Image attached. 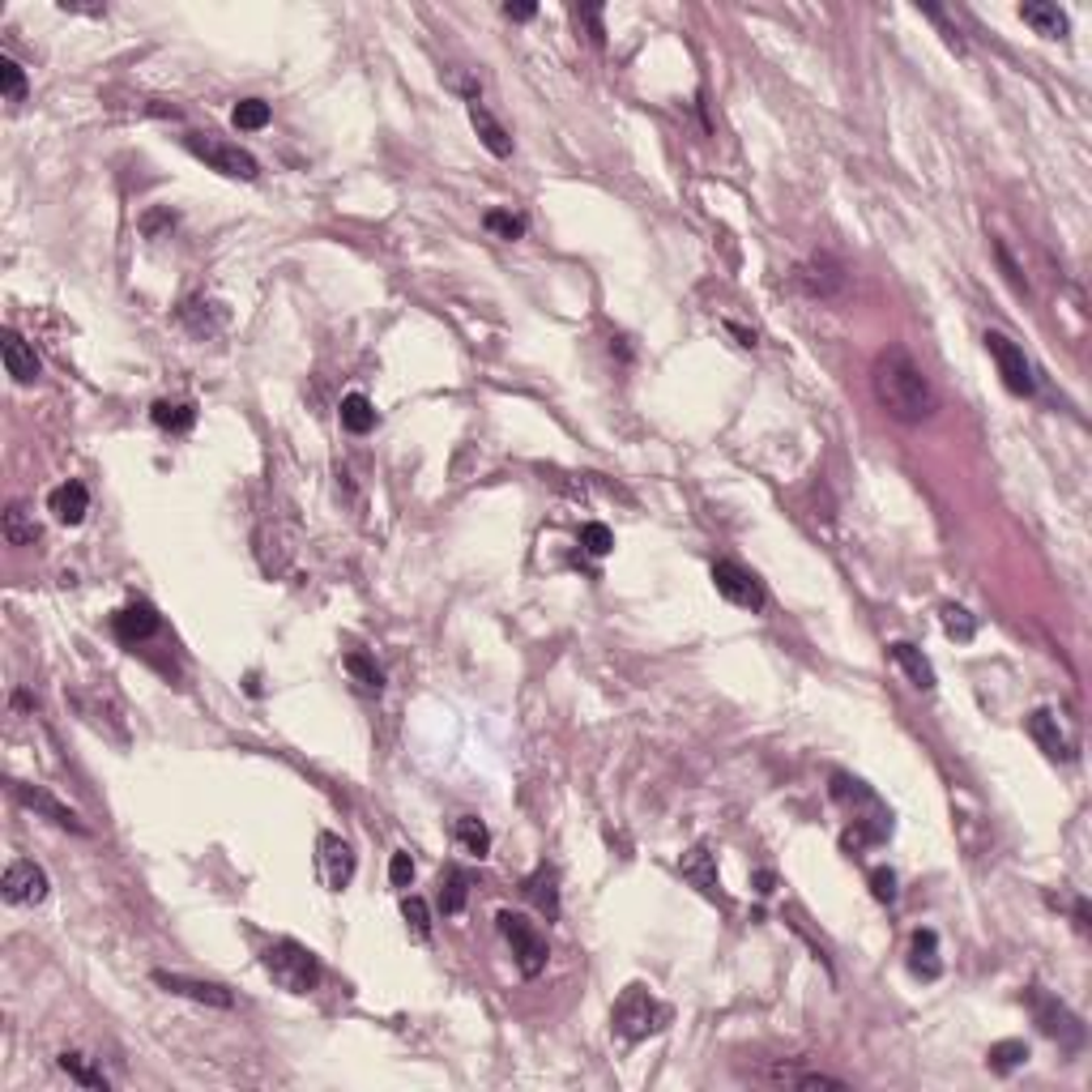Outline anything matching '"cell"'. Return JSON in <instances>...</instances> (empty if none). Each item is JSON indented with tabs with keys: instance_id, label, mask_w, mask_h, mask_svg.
<instances>
[{
	"instance_id": "obj_21",
	"label": "cell",
	"mask_w": 1092,
	"mask_h": 1092,
	"mask_svg": "<svg viewBox=\"0 0 1092 1092\" xmlns=\"http://www.w3.org/2000/svg\"><path fill=\"white\" fill-rule=\"evenodd\" d=\"M909 973L922 977V981H935V977L943 973L939 935H935V930H914V939H909Z\"/></svg>"
},
{
	"instance_id": "obj_14",
	"label": "cell",
	"mask_w": 1092,
	"mask_h": 1092,
	"mask_svg": "<svg viewBox=\"0 0 1092 1092\" xmlns=\"http://www.w3.org/2000/svg\"><path fill=\"white\" fill-rule=\"evenodd\" d=\"M320 876H324V884H330L334 892H342L355 880V853L334 832H320Z\"/></svg>"
},
{
	"instance_id": "obj_34",
	"label": "cell",
	"mask_w": 1092,
	"mask_h": 1092,
	"mask_svg": "<svg viewBox=\"0 0 1092 1092\" xmlns=\"http://www.w3.org/2000/svg\"><path fill=\"white\" fill-rule=\"evenodd\" d=\"M209 307H218V303H201V299H188L184 307H180V324H188V330L196 334V338H209L218 324L223 320H209Z\"/></svg>"
},
{
	"instance_id": "obj_4",
	"label": "cell",
	"mask_w": 1092,
	"mask_h": 1092,
	"mask_svg": "<svg viewBox=\"0 0 1092 1092\" xmlns=\"http://www.w3.org/2000/svg\"><path fill=\"white\" fill-rule=\"evenodd\" d=\"M265 973L278 981L286 995H312L316 981H320V960L295 943V939H278L269 952H265Z\"/></svg>"
},
{
	"instance_id": "obj_5",
	"label": "cell",
	"mask_w": 1092,
	"mask_h": 1092,
	"mask_svg": "<svg viewBox=\"0 0 1092 1092\" xmlns=\"http://www.w3.org/2000/svg\"><path fill=\"white\" fill-rule=\"evenodd\" d=\"M184 146L209 167V171H218V175H227V180H257L261 175V163L248 154V150H240V146H231V142H218V137H209V133H188L184 137Z\"/></svg>"
},
{
	"instance_id": "obj_39",
	"label": "cell",
	"mask_w": 1092,
	"mask_h": 1092,
	"mask_svg": "<svg viewBox=\"0 0 1092 1092\" xmlns=\"http://www.w3.org/2000/svg\"><path fill=\"white\" fill-rule=\"evenodd\" d=\"M572 22L589 31V43H594V48H606V26H602V10H598V5H577V10H572Z\"/></svg>"
},
{
	"instance_id": "obj_6",
	"label": "cell",
	"mask_w": 1092,
	"mask_h": 1092,
	"mask_svg": "<svg viewBox=\"0 0 1092 1092\" xmlns=\"http://www.w3.org/2000/svg\"><path fill=\"white\" fill-rule=\"evenodd\" d=\"M495 922H500V935L508 939V947H512V956H516L521 977H538V973L546 968V960H551V947H546V939L538 935V926L525 922V918L512 914V909H500Z\"/></svg>"
},
{
	"instance_id": "obj_12",
	"label": "cell",
	"mask_w": 1092,
	"mask_h": 1092,
	"mask_svg": "<svg viewBox=\"0 0 1092 1092\" xmlns=\"http://www.w3.org/2000/svg\"><path fill=\"white\" fill-rule=\"evenodd\" d=\"M154 986H163L167 995H180V999L205 1003V1008H236V995H231L227 986H218V981H196V977H184V973H167V968H158V973H154Z\"/></svg>"
},
{
	"instance_id": "obj_24",
	"label": "cell",
	"mask_w": 1092,
	"mask_h": 1092,
	"mask_svg": "<svg viewBox=\"0 0 1092 1092\" xmlns=\"http://www.w3.org/2000/svg\"><path fill=\"white\" fill-rule=\"evenodd\" d=\"M43 538V529L35 525V512L26 504H10L5 512V542L10 546H35Z\"/></svg>"
},
{
	"instance_id": "obj_37",
	"label": "cell",
	"mask_w": 1092,
	"mask_h": 1092,
	"mask_svg": "<svg viewBox=\"0 0 1092 1092\" xmlns=\"http://www.w3.org/2000/svg\"><path fill=\"white\" fill-rule=\"evenodd\" d=\"M581 546H585L589 556H598V560H602V556H610V551H615V533H610L602 521H589V525H581Z\"/></svg>"
},
{
	"instance_id": "obj_18",
	"label": "cell",
	"mask_w": 1092,
	"mask_h": 1092,
	"mask_svg": "<svg viewBox=\"0 0 1092 1092\" xmlns=\"http://www.w3.org/2000/svg\"><path fill=\"white\" fill-rule=\"evenodd\" d=\"M888 658L905 671V679H909L914 688H922V692H930V688H935V666L926 662V653H922L918 644L897 640V644H888Z\"/></svg>"
},
{
	"instance_id": "obj_40",
	"label": "cell",
	"mask_w": 1092,
	"mask_h": 1092,
	"mask_svg": "<svg viewBox=\"0 0 1092 1092\" xmlns=\"http://www.w3.org/2000/svg\"><path fill=\"white\" fill-rule=\"evenodd\" d=\"M487 231H495V236H504V240H521V236H525V218H516V213H508V209H491V213H487Z\"/></svg>"
},
{
	"instance_id": "obj_42",
	"label": "cell",
	"mask_w": 1092,
	"mask_h": 1092,
	"mask_svg": "<svg viewBox=\"0 0 1092 1092\" xmlns=\"http://www.w3.org/2000/svg\"><path fill=\"white\" fill-rule=\"evenodd\" d=\"M389 884L393 888H410L414 884V858L401 849V853H393V862H389Z\"/></svg>"
},
{
	"instance_id": "obj_32",
	"label": "cell",
	"mask_w": 1092,
	"mask_h": 1092,
	"mask_svg": "<svg viewBox=\"0 0 1092 1092\" xmlns=\"http://www.w3.org/2000/svg\"><path fill=\"white\" fill-rule=\"evenodd\" d=\"M231 120H236V129H240V133H261V129L269 125V102H261V98H244V102H236Z\"/></svg>"
},
{
	"instance_id": "obj_1",
	"label": "cell",
	"mask_w": 1092,
	"mask_h": 1092,
	"mask_svg": "<svg viewBox=\"0 0 1092 1092\" xmlns=\"http://www.w3.org/2000/svg\"><path fill=\"white\" fill-rule=\"evenodd\" d=\"M870 389H876V401L897 418V422H926L939 410L935 384L922 372V363L901 351L888 346L876 355V368H870Z\"/></svg>"
},
{
	"instance_id": "obj_15",
	"label": "cell",
	"mask_w": 1092,
	"mask_h": 1092,
	"mask_svg": "<svg viewBox=\"0 0 1092 1092\" xmlns=\"http://www.w3.org/2000/svg\"><path fill=\"white\" fill-rule=\"evenodd\" d=\"M1029 734L1037 738V747H1041L1050 759H1071V755H1075L1071 738L1062 734V726H1058V717H1054L1050 709H1037V713H1029Z\"/></svg>"
},
{
	"instance_id": "obj_10",
	"label": "cell",
	"mask_w": 1092,
	"mask_h": 1092,
	"mask_svg": "<svg viewBox=\"0 0 1092 1092\" xmlns=\"http://www.w3.org/2000/svg\"><path fill=\"white\" fill-rule=\"evenodd\" d=\"M713 585H717V594H721L726 602H734V606H747V610H759V606H764V585L755 581V572H747V568L734 564V560H717V564H713Z\"/></svg>"
},
{
	"instance_id": "obj_17",
	"label": "cell",
	"mask_w": 1092,
	"mask_h": 1092,
	"mask_svg": "<svg viewBox=\"0 0 1092 1092\" xmlns=\"http://www.w3.org/2000/svg\"><path fill=\"white\" fill-rule=\"evenodd\" d=\"M158 627H163V619H158V610H154L150 602H129V606L116 615V636L129 640V644L150 640Z\"/></svg>"
},
{
	"instance_id": "obj_8",
	"label": "cell",
	"mask_w": 1092,
	"mask_h": 1092,
	"mask_svg": "<svg viewBox=\"0 0 1092 1092\" xmlns=\"http://www.w3.org/2000/svg\"><path fill=\"white\" fill-rule=\"evenodd\" d=\"M845 282H849L845 265H841L836 257H828V252H820V257H811V261H803V265L794 269V286H798L803 295H811V299H841V295H845Z\"/></svg>"
},
{
	"instance_id": "obj_38",
	"label": "cell",
	"mask_w": 1092,
	"mask_h": 1092,
	"mask_svg": "<svg viewBox=\"0 0 1092 1092\" xmlns=\"http://www.w3.org/2000/svg\"><path fill=\"white\" fill-rule=\"evenodd\" d=\"M401 918H406V926L414 930V939H427V935H431V914H427V901H422V897H406V901H401Z\"/></svg>"
},
{
	"instance_id": "obj_33",
	"label": "cell",
	"mask_w": 1092,
	"mask_h": 1092,
	"mask_svg": "<svg viewBox=\"0 0 1092 1092\" xmlns=\"http://www.w3.org/2000/svg\"><path fill=\"white\" fill-rule=\"evenodd\" d=\"M986 1062H991V1071L1008 1075V1071H1016L1020 1062H1029V1046H1024V1041H995L991 1054H986Z\"/></svg>"
},
{
	"instance_id": "obj_7",
	"label": "cell",
	"mask_w": 1092,
	"mask_h": 1092,
	"mask_svg": "<svg viewBox=\"0 0 1092 1092\" xmlns=\"http://www.w3.org/2000/svg\"><path fill=\"white\" fill-rule=\"evenodd\" d=\"M986 351H991V359H995V368H999V376H1003L1008 393L1029 397V393L1037 389V380H1033V363L1024 359V351H1020L1008 334L991 330V334H986Z\"/></svg>"
},
{
	"instance_id": "obj_31",
	"label": "cell",
	"mask_w": 1092,
	"mask_h": 1092,
	"mask_svg": "<svg viewBox=\"0 0 1092 1092\" xmlns=\"http://www.w3.org/2000/svg\"><path fill=\"white\" fill-rule=\"evenodd\" d=\"M150 418H154L163 431H188V427L196 422V410H192V401H158V406L150 410Z\"/></svg>"
},
{
	"instance_id": "obj_16",
	"label": "cell",
	"mask_w": 1092,
	"mask_h": 1092,
	"mask_svg": "<svg viewBox=\"0 0 1092 1092\" xmlns=\"http://www.w3.org/2000/svg\"><path fill=\"white\" fill-rule=\"evenodd\" d=\"M0 359H5V372L18 380V384H35L39 380V355L26 346V338L22 334H5V342H0Z\"/></svg>"
},
{
	"instance_id": "obj_13",
	"label": "cell",
	"mask_w": 1092,
	"mask_h": 1092,
	"mask_svg": "<svg viewBox=\"0 0 1092 1092\" xmlns=\"http://www.w3.org/2000/svg\"><path fill=\"white\" fill-rule=\"evenodd\" d=\"M10 790H14V798H18L26 811H35V815L52 820L56 828H69V832H77V836H86V832H90V828L81 824V815H77L73 807H64L60 798H52L48 790H39V786H26V782H14Z\"/></svg>"
},
{
	"instance_id": "obj_9",
	"label": "cell",
	"mask_w": 1092,
	"mask_h": 1092,
	"mask_svg": "<svg viewBox=\"0 0 1092 1092\" xmlns=\"http://www.w3.org/2000/svg\"><path fill=\"white\" fill-rule=\"evenodd\" d=\"M1029 1008H1033V1016H1037V1024H1041L1046 1037H1054V1041L1067 1046V1050H1079V1046H1084V1024H1079L1058 999H1050V995H1041V991H1029Z\"/></svg>"
},
{
	"instance_id": "obj_29",
	"label": "cell",
	"mask_w": 1092,
	"mask_h": 1092,
	"mask_svg": "<svg viewBox=\"0 0 1092 1092\" xmlns=\"http://www.w3.org/2000/svg\"><path fill=\"white\" fill-rule=\"evenodd\" d=\"M346 675H351L368 696H380V688H384V675H380V666L368 658V653H346Z\"/></svg>"
},
{
	"instance_id": "obj_11",
	"label": "cell",
	"mask_w": 1092,
	"mask_h": 1092,
	"mask_svg": "<svg viewBox=\"0 0 1092 1092\" xmlns=\"http://www.w3.org/2000/svg\"><path fill=\"white\" fill-rule=\"evenodd\" d=\"M48 870L43 866H35V862H26V858H18V862H10L5 866V880H0V892H5V901L10 905H39L43 897H48Z\"/></svg>"
},
{
	"instance_id": "obj_26",
	"label": "cell",
	"mask_w": 1092,
	"mask_h": 1092,
	"mask_svg": "<svg viewBox=\"0 0 1092 1092\" xmlns=\"http://www.w3.org/2000/svg\"><path fill=\"white\" fill-rule=\"evenodd\" d=\"M338 414H342V427H346L351 435H368V431L376 427V406H372L363 393H346Z\"/></svg>"
},
{
	"instance_id": "obj_36",
	"label": "cell",
	"mask_w": 1092,
	"mask_h": 1092,
	"mask_svg": "<svg viewBox=\"0 0 1092 1092\" xmlns=\"http://www.w3.org/2000/svg\"><path fill=\"white\" fill-rule=\"evenodd\" d=\"M943 632H947L952 640H960V644H964V640H973V636H977V619H973L964 606L947 602V606H943Z\"/></svg>"
},
{
	"instance_id": "obj_23",
	"label": "cell",
	"mask_w": 1092,
	"mask_h": 1092,
	"mask_svg": "<svg viewBox=\"0 0 1092 1092\" xmlns=\"http://www.w3.org/2000/svg\"><path fill=\"white\" fill-rule=\"evenodd\" d=\"M525 897H529L546 918H560V888H556V870H551V866H538L533 876L525 880Z\"/></svg>"
},
{
	"instance_id": "obj_43",
	"label": "cell",
	"mask_w": 1092,
	"mask_h": 1092,
	"mask_svg": "<svg viewBox=\"0 0 1092 1092\" xmlns=\"http://www.w3.org/2000/svg\"><path fill=\"white\" fill-rule=\"evenodd\" d=\"M538 10L533 5H504V18H512V22H529Z\"/></svg>"
},
{
	"instance_id": "obj_27",
	"label": "cell",
	"mask_w": 1092,
	"mask_h": 1092,
	"mask_svg": "<svg viewBox=\"0 0 1092 1092\" xmlns=\"http://www.w3.org/2000/svg\"><path fill=\"white\" fill-rule=\"evenodd\" d=\"M453 836H457V845H462L470 858H487V853H491V832H487V824L474 820V815H462V820L453 824Z\"/></svg>"
},
{
	"instance_id": "obj_20",
	"label": "cell",
	"mask_w": 1092,
	"mask_h": 1092,
	"mask_svg": "<svg viewBox=\"0 0 1092 1092\" xmlns=\"http://www.w3.org/2000/svg\"><path fill=\"white\" fill-rule=\"evenodd\" d=\"M48 508L60 525H81L86 512H90V491L81 483H60L52 495H48Z\"/></svg>"
},
{
	"instance_id": "obj_2",
	"label": "cell",
	"mask_w": 1092,
	"mask_h": 1092,
	"mask_svg": "<svg viewBox=\"0 0 1092 1092\" xmlns=\"http://www.w3.org/2000/svg\"><path fill=\"white\" fill-rule=\"evenodd\" d=\"M832 798L853 811V832H845V845H880L892 832V811L866 782L849 773H832Z\"/></svg>"
},
{
	"instance_id": "obj_19",
	"label": "cell",
	"mask_w": 1092,
	"mask_h": 1092,
	"mask_svg": "<svg viewBox=\"0 0 1092 1092\" xmlns=\"http://www.w3.org/2000/svg\"><path fill=\"white\" fill-rule=\"evenodd\" d=\"M1020 22L1033 26L1041 39H1067V31H1071L1067 14L1058 5H1050V0H1029V5H1020Z\"/></svg>"
},
{
	"instance_id": "obj_35",
	"label": "cell",
	"mask_w": 1092,
	"mask_h": 1092,
	"mask_svg": "<svg viewBox=\"0 0 1092 1092\" xmlns=\"http://www.w3.org/2000/svg\"><path fill=\"white\" fill-rule=\"evenodd\" d=\"M0 90H5L10 102H22V98H26V69H22L14 56H0Z\"/></svg>"
},
{
	"instance_id": "obj_25",
	"label": "cell",
	"mask_w": 1092,
	"mask_h": 1092,
	"mask_svg": "<svg viewBox=\"0 0 1092 1092\" xmlns=\"http://www.w3.org/2000/svg\"><path fill=\"white\" fill-rule=\"evenodd\" d=\"M683 876L704 892V897H717V866H713V853L704 845H696L688 858H683Z\"/></svg>"
},
{
	"instance_id": "obj_3",
	"label": "cell",
	"mask_w": 1092,
	"mask_h": 1092,
	"mask_svg": "<svg viewBox=\"0 0 1092 1092\" xmlns=\"http://www.w3.org/2000/svg\"><path fill=\"white\" fill-rule=\"evenodd\" d=\"M671 1020V1008L658 1003L644 986H627L610 1012V1029L623 1037V1041H644L653 1033H662Z\"/></svg>"
},
{
	"instance_id": "obj_30",
	"label": "cell",
	"mask_w": 1092,
	"mask_h": 1092,
	"mask_svg": "<svg viewBox=\"0 0 1092 1092\" xmlns=\"http://www.w3.org/2000/svg\"><path fill=\"white\" fill-rule=\"evenodd\" d=\"M466 892H470V880H466V870H445V884H440V909H445V918H457L462 909H466Z\"/></svg>"
},
{
	"instance_id": "obj_41",
	"label": "cell",
	"mask_w": 1092,
	"mask_h": 1092,
	"mask_svg": "<svg viewBox=\"0 0 1092 1092\" xmlns=\"http://www.w3.org/2000/svg\"><path fill=\"white\" fill-rule=\"evenodd\" d=\"M870 892H876V901H884V905H892L897 901V876L888 866H876L870 870Z\"/></svg>"
},
{
	"instance_id": "obj_28",
	"label": "cell",
	"mask_w": 1092,
	"mask_h": 1092,
	"mask_svg": "<svg viewBox=\"0 0 1092 1092\" xmlns=\"http://www.w3.org/2000/svg\"><path fill=\"white\" fill-rule=\"evenodd\" d=\"M56 1062H60V1071H64L69 1079H77V1084H86V1088H102V1092L112 1088V1084H107V1075H102L86 1054H77V1050H64Z\"/></svg>"
},
{
	"instance_id": "obj_22",
	"label": "cell",
	"mask_w": 1092,
	"mask_h": 1092,
	"mask_svg": "<svg viewBox=\"0 0 1092 1092\" xmlns=\"http://www.w3.org/2000/svg\"><path fill=\"white\" fill-rule=\"evenodd\" d=\"M470 125H474V133H478V142L495 154V158H508L512 154V137L504 133V125L487 112V107L478 102V98H470Z\"/></svg>"
}]
</instances>
